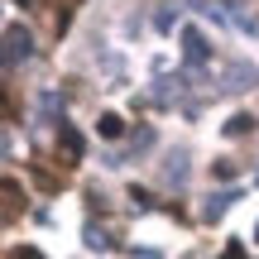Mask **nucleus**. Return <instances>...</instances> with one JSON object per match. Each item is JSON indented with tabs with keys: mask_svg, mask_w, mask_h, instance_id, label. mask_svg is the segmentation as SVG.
Instances as JSON below:
<instances>
[{
	"mask_svg": "<svg viewBox=\"0 0 259 259\" xmlns=\"http://www.w3.org/2000/svg\"><path fill=\"white\" fill-rule=\"evenodd\" d=\"M29 53H34V38H29V29L10 24V29H5V67H19V58H29Z\"/></svg>",
	"mask_w": 259,
	"mask_h": 259,
	"instance_id": "obj_1",
	"label": "nucleus"
},
{
	"mask_svg": "<svg viewBox=\"0 0 259 259\" xmlns=\"http://www.w3.org/2000/svg\"><path fill=\"white\" fill-rule=\"evenodd\" d=\"M82 163V135H77L72 125L58 130V168H77Z\"/></svg>",
	"mask_w": 259,
	"mask_h": 259,
	"instance_id": "obj_2",
	"label": "nucleus"
},
{
	"mask_svg": "<svg viewBox=\"0 0 259 259\" xmlns=\"http://www.w3.org/2000/svg\"><path fill=\"white\" fill-rule=\"evenodd\" d=\"M183 58H187L192 67H202L206 58H211V44H206L202 29H183Z\"/></svg>",
	"mask_w": 259,
	"mask_h": 259,
	"instance_id": "obj_3",
	"label": "nucleus"
},
{
	"mask_svg": "<svg viewBox=\"0 0 259 259\" xmlns=\"http://www.w3.org/2000/svg\"><path fill=\"white\" fill-rule=\"evenodd\" d=\"M183 92H187V77H163V82L149 92V101H158V106H173V101H183Z\"/></svg>",
	"mask_w": 259,
	"mask_h": 259,
	"instance_id": "obj_4",
	"label": "nucleus"
},
{
	"mask_svg": "<svg viewBox=\"0 0 259 259\" xmlns=\"http://www.w3.org/2000/svg\"><path fill=\"white\" fill-rule=\"evenodd\" d=\"M254 82H259V72L250 63H235L231 72H226V92H245V87H254Z\"/></svg>",
	"mask_w": 259,
	"mask_h": 259,
	"instance_id": "obj_5",
	"label": "nucleus"
},
{
	"mask_svg": "<svg viewBox=\"0 0 259 259\" xmlns=\"http://www.w3.org/2000/svg\"><path fill=\"white\" fill-rule=\"evenodd\" d=\"M235 197H240V192H211V197H206V206H202V216H206V221L226 216V211H231V202H235Z\"/></svg>",
	"mask_w": 259,
	"mask_h": 259,
	"instance_id": "obj_6",
	"label": "nucleus"
},
{
	"mask_svg": "<svg viewBox=\"0 0 259 259\" xmlns=\"http://www.w3.org/2000/svg\"><path fill=\"white\" fill-rule=\"evenodd\" d=\"M72 15H77V0H53V34H67Z\"/></svg>",
	"mask_w": 259,
	"mask_h": 259,
	"instance_id": "obj_7",
	"label": "nucleus"
},
{
	"mask_svg": "<svg viewBox=\"0 0 259 259\" xmlns=\"http://www.w3.org/2000/svg\"><path fill=\"white\" fill-rule=\"evenodd\" d=\"M19 197H24V192H19V183H15V178H5V226L19 221Z\"/></svg>",
	"mask_w": 259,
	"mask_h": 259,
	"instance_id": "obj_8",
	"label": "nucleus"
},
{
	"mask_svg": "<svg viewBox=\"0 0 259 259\" xmlns=\"http://www.w3.org/2000/svg\"><path fill=\"white\" fill-rule=\"evenodd\" d=\"M63 115V92H44L38 96V120H58Z\"/></svg>",
	"mask_w": 259,
	"mask_h": 259,
	"instance_id": "obj_9",
	"label": "nucleus"
},
{
	"mask_svg": "<svg viewBox=\"0 0 259 259\" xmlns=\"http://www.w3.org/2000/svg\"><path fill=\"white\" fill-rule=\"evenodd\" d=\"M96 135H106V139H120V135H125V120H120L115 111H106L101 120H96Z\"/></svg>",
	"mask_w": 259,
	"mask_h": 259,
	"instance_id": "obj_10",
	"label": "nucleus"
},
{
	"mask_svg": "<svg viewBox=\"0 0 259 259\" xmlns=\"http://www.w3.org/2000/svg\"><path fill=\"white\" fill-rule=\"evenodd\" d=\"M250 130H254V115H250V111H240V115H231V120H226V135H231V139L250 135Z\"/></svg>",
	"mask_w": 259,
	"mask_h": 259,
	"instance_id": "obj_11",
	"label": "nucleus"
},
{
	"mask_svg": "<svg viewBox=\"0 0 259 259\" xmlns=\"http://www.w3.org/2000/svg\"><path fill=\"white\" fill-rule=\"evenodd\" d=\"M163 178H168V183H183V178H187V154H173V158H168V163H163Z\"/></svg>",
	"mask_w": 259,
	"mask_h": 259,
	"instance_id": "obj_12",
	"label": "nucleus"
},
{
	"mask_svg": "<svg viewBox=\"0 0 259 259\" xmlns=\"http://www.w3.org/2000/svg\"><path fill=\"white\" fill-rule=\"evenodd\" d=\"M130 206H135V211H149V206H154V192H144V187H130Z\"/></svg>",
	"mask_w": 259,
	"mask_h": 259,
	"instance_id": "obj_13",
	"label": "nucleus"
},
{
	"mask_svg": "<svg viewBox=\"0 0 259 259\" xmlns=\"http://www.w3.org/2000/svg\"><path fill=\"white\" fill-rule=\"evenodd\" d=\"M34 183L44 187V192H58V173H48L44 163H34Z\"/></svg>",
	"mask_w": 259,
	"mask_h": 259,
	"instance_id": "obj_14",
	"label": "nucleus"
},
{
	"mask_svg": "<svg viewBox=\"0 0 259 259\" xmlns=\"http://www.w3.org/2000/svg\"><path fill=\"white\" fill-rule=\"evenodd\" d=\"M106 245H111V235L101 226H87V250H106Z\"/></svg>",
	"mask_w": 259,
	"mask_h": 259,
	"instance_id": "obj_15",
	"label": "nucleus"
},
{
	"mask_svg": "<svg viewBox=\"0 0 259 259\" xmlns=\"http://www.w3.org/2000/svg\"><path fill=\"white\" fill-rule=\"evenodd\" d=\"M10 259H44V254H38L34 245H15V250H10Z\"/></svg>",
	"mask_w": 259,
	"mask_h": 259,
	"instance_id": "obj_16",
	"label": "nucleus"
},
{
	"mask_svg": "<svg viewBox=\"0 0 259 259\" xmlns=\"http://www.w3.org/2000/svg\"><path fill=\"white\" fill-rule=\"evenodd\" d=\"M216 173H221V178H235V173H240V163H235V158H221V163H216Z\"/></svg>",
	"mask_w": 259,
	"mask_h": 259,
	"instance_id": "obj_17",
	"label": "nucleus"
},
{
	"mask_svg": "<svg viewBox=\"0 0 259 259\" xmlns=\"http://www.w3.org/2000/svg\"><path fill=\"white\" fill-rule=\"evenodd\" d=\"M221 259H245V245H240V240H231V245H226V254H221Z\"/></svg>",
	"mask_w": 259,
	"mask_h": 259,
	"instance_id": "obj_18",
	"label": "nucleus"
},
{
	"mask_svg": "<svg viewBox=\"0 0 259 259\" xmlns=\"http://www.w3.org/2000/svg\"><path fill=\"white\" fill-rule=\"evenodd\" d=\"M135 259H158V254L154 250H135Z\"/></svg>",
	"mask_w": 259,
	"mask_h": 259,
	"instance_id": "obj_19",
	"label": "nucleus"
},
{
	"mask_svg": "<svg viewBox=\"0 0 259 259\" xmlns=\"http://www.w3.org/2000/svg\"><path fill=\"white\" fill-rule=\"evenodd\" d=\"M254 240H259V226H254Z\"/></svg>",
	"mask_w": 259,
	"mask_h": 259,
	"instance_id": "obj_20",
	"label": "nucleus"
}]
</instances>
